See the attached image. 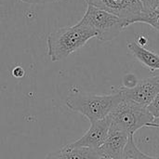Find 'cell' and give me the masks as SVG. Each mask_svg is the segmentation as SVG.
<instances>
[{"label":"cell","instance_id":"obj_1","mask_svg":"<svg viewBox=\"0 0 159 159\" xmlns=\"http://www.w3.org/2000/svg\"><path fill=\"white\" fill-rule=\"evenodd\" d=\"M122 100V95L117 89L116 92L108 95H97L74 88L65 99V105L71 111L81 114L92 123L107 117Z\"/></svg>","mask_w":159,"mask_h":159},{"label":"cell","instance_id":"obj_2","mask_svg":"<svg viewBox=\"0 0 159 159\" xmlns=\"http://www.w3.org/2000/svg\"><path fill=\"white\" fill-rule=\"evenodd\" d=\"M93 37H96V33L79 22L60 28L48 35V55L53 62L62 61L83 48Z\"/></svg>","mask_w":159,"mask_h":159},{"label":"cell","instance_id":"obj_3","mask_svg":"<svg viewBox=\"0 0 159 159\" xmlns=\"http://www.w3.org/2000/svg\"><path fill=\"white\" fill-rule=\"evenodd\" d=\"M109 117L113 126L128 132L129 135H134L142 128H148L155 119L147 107L124 99L110 113Z\"/></svg>","mask_w":159,"mask_h":159},{"label":"cell","instance_id":"obj_4","mask_svg":"<svg viewBox=\"0 0 159 159\" xmlns=\"http://www.w3.org/2000/svg\"><path fill=\"white\" fill-rule=\"evenodd\" d=\"M78 22L93 30L96 38L102 42L114 40L124 30L122 19L90 5H88L83 18Z\"/></svg>","mask_w":159,"mask_h":159},{"label":"cell","instance_id":"obj_5","mask_svg":"<svg viewBox=\"0 0 159 159\" xmlns=\"http://www.w3.org/2000/svg\"><path fill=\"white\" fill-rule=\"evenodd\" d=\"M117 89L124 100L147 107L159 92V75L139 80L136 86L131 89L120 87Z\"/></svg>","mask_w":159,"mask_h":159},{"label":"cell","instance_id":"obj_6","mask_svg":"<svg viewBox=\"0 0 159 159\" xmlns=\"http://www.w3.org/2000/svg\"><path fill=\"white\" fill-rule=\"evenodd\" d=\"M93 6L123 20V22L136 17L143 11L139 0H85Z\"/></svg>","mask_w":159,"mask_h":159},{"label":"cell","instance_id":"obj_7","mask_svg":"<svg viewBox=\"0 0 159 159\" xmlns=\"http://www.w3.org/2000/svg\"><path fill=\"white\" fill-rule=\"evenodd\" d=\"M110 126L111 119L109 116L103 119L92 122L90 123V128L81 138L67 145L70 147H85L99 150L107 138Z\"/></svg>","mask_w":159,"mask_h":159},{"label":"cell","instance_id":"obj_8","mask_svg":"<svg viewBox=\"0 0 159 159\" xmlns=\"http://www.w3.org/2000/svg\"><path fill=\"white\" fill-rule=\"evenodd\" d=\"M129 136L130 135L128 132L111 124L107 138L98 150L101 157L109 159L118 158L122 154Z\"/></svg>","mask_w":159,"mask_h":159},{"label":"cell","instance_id":"obj_9","mask_svg":"<svg viewBox=\"0 0 159 159\" xmlns=\"http://www.w3.org/2000/svg\"><path fill=\"white\" fill-rule=\"evenodd\" d=\"M98 150L85 147H70L65 145L61 149L50 152L44 159H99Z\"/></svg>","mask_w":159,"mask_h":159},{"label":"cell","instance_id":"obj_10","mask_svg":"<svg viewBox=\"0 0 159 159\" xmlns=\"http://www.w3.org/2000/svg\"><path fill=\"white\" fill-rule=\"evenodd\" d=\"M128 48L131 54L151 72L159 70V55L139 45L135 41L128 42Z\"/></svg>","mask_w":159,"mask_h":159},{"label":"cell","instance_id":"obj_11","mask_svg":"<svg viewBox=\"0 0 159 159\" xmlns=\"http://www.w3.org/2000/svg\"><path fill=\"white\" fill-rule=\"evenodd\" d=\"M137 22L149 24L159 33V9L157 8L152 11H143L136 17L127 20L126 22H123V28L125 30L128 26Z\"/></svg>","mask_w":159,"mask_h":159},{"label":"cell","instance_id":"obj_12","mask_svg":"<svg viewBox=\"0 0 159 159\" xmlns=\"http://www.w3.org/2000/svg\"><path fill=\"white\" fill-rule=\"evenodd\" d=\"M117 159H159V157H150L143 153L136 145L133 135H130L122 154Z\"/></svg>","mask_w":159,"mask_h":159},{"label":"cell","instance_id":"obj_13","mask_svg":"<svg viewBox=\"0 0 159 159\" xmlns=\"http://www.w3.org/2000/svg\"><path fill=\"white\" fill-rule=\"evenodd\" d=\"M147 109L150 112V114L154 116V118L159 117V92L151 102V103L147 106Z\"/></svg>","mask_w":159,"mask_h":159},{"label":"cell","instance_id":"obj_14","mask_svg":"<svg viewBox=\"0 0 159 159\" xmlns=\"http://www.w3.org/2000/svg\"><path fill=\"white\" fill-rule=\"evenodd\" d=\"M143 11H152L158 7L159 0H139Z\"/></svg>","mask_w":159,"mask_h":159},{"label":"cell","instance_id":"obj_15","mask_svg":"<svg viewBox=\"0 0 159 159\" xmlns=\"http://www.w3.org/2000/svg\"><path fill=\"white\" fill-rule=\"evenodd\" d=\"M138 81L139 80L133 74H128L123 78V86L122 87H124L126 89H131L134 86H136Z\"/></svg>","mask_w":159,"mask_h":159},{"label":"cell","instance_id":"obj_16","mask_svg":"<svg viewBox=\"0 0 159 159\" xmlns=\"http://www.w3.org/2000/svg\"><path fill=\"white\" fill-rule=\"evenodd\" d=\"M21 2L31 4V5H44V4H49V3H58L63 0H20Z\"/></svg>","mask_w":159,"mask_h":159},{"label":"cell","instance_id":"obj_17","mask_svg":"<svg viewBox=\"0 0 159 159\" xmlns=\"http://www.w3.org/2000/svg\"><path fill=\"white\" fill-rule=\"evenodd\" d=\"M12 74H13V75H14L15 77H17V78H20V77H22V76H23V75H24V71H23V69H22L21 67H16V68H14V69H13Z\"/></svg>","mask_w":159,"mask_h":159},{"label":"cell","instance_id":"obj_18","mask_svg":"<svg viewBox=\"0 0 159 159\" xmlns=\"http://www.w3.org/2000/svg\"><path fill=\"white\" fill-rule=\"evenodd\" d=\"M148 128H156V129H159V117H157V118H155V119H154V121L149 125V127H148Z\"/></svg>","mask_w":159,"mask_h":159},{"label":"cell","instance_id":"obj_19","mask_svg":"<svg viewBox=\"0 0 159 159\" xmlns=\"http://www.w3.org/2000/svg\"><path fill=\"white\" fill-rule=\"evenodd\" d=\"M99 159H109V158H105V157H100Z\"/></svg>","mask_w":159,"mask_h":159},{"label":"cell","instance_id":"obj_20","mask_svg":"<svg viewBox=\"0 0 159 159\" xmlns=\"http://www.w3.org/2000/svg\"><path fill=\"white\" fill-rule=\"evenodd\" d=\"M157 8H158V9H159V6H158V7H157Z\"/></svg>","mask_w":159,"mask_h":159}]
</instances>
